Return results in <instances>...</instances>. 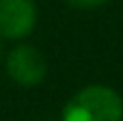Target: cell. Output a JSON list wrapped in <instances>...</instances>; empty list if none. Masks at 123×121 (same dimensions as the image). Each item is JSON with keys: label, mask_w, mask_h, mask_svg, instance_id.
<instances>
[{"label": "cell", "mask_w": 123, "mask_h": 121, "mask_svg": "<svg viewBox=\"0 0 123 121\" xmlns=\"http://www.w3.org/2000/svg\"><path fill=\"white\" fill-rule=\"evenodd\" d=\"M121 95L104 84L80 89L63 108V121H121Z\"/></svg>", "instance_id": "1"}, {"label": "cell", "mask_w": 123, "mask_h": 121, "mask_svg": "<svg viewBox=\"0 0 123 121\" xmlns=\"http://www.w3.org/2000/svg\"><path fill=\"white\" fill-rule=\"evenodd\" d=\"M6 74L19 87H37L48 74L45 56L28 43L13 48L6 56Z\"/></svg>", "instance_id": "2"}, {"label": "cell", "mask_w": 123, "mask_h": 121, "mask_svg": "<svg viewBox=\"0 0 123 121\" xmlns=\"http://www.w3.org/2000/svg\"><path fill=\"white\" fill-rule=\"evenodd\" d=\"M37 22V6L32 0H0V37L24 39Z\"/></svg>", "instance_id": "3"}, {"label": "cell", "mask_w": 123, "mask_h": 121, "mask_svg": "<svg viewBox=\"0 0 123 121\" xmlns=\"http://www.w3.org/2000/svg\"><path fill=\"white\" fill-rule=\"evenodd\" d=\"M71 6H76V9H93V6H99V4H104L106 0H67Z\"/></svg>", "instance_id": "4"}]
</instances>
